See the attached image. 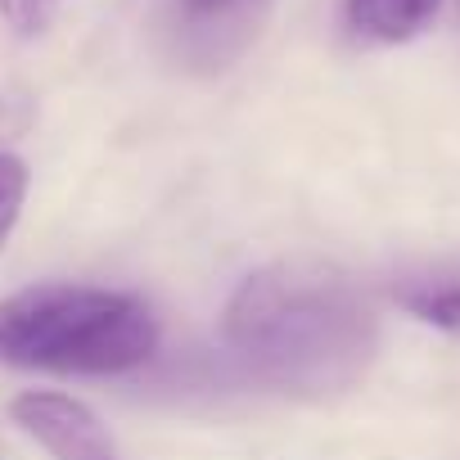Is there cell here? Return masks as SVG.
Returning <instances> with one entry per match:
<instances>
[{
    "label": "cell",
    "instance_id": "6da1fadb",
    "mask_svg": "<svg viewBox=\"0 0 460 460\" xmlns=\"http://www.w3.org/2000/svg\"><path fill=\"white\" fill-rule=\"evenodd\" d=\"M221 339L258 384L330 397L370 370L379 316L361 285L334 262L280 258L230 294Z\"/></svg>",
    "mask_w": 460,
    "mask_h": 460
},
{
    "label": "cell",
    "instance_id": "7a4b0ae2",
    "mask_svg": "<svg viewBox=\"0 0 460 460\" xmlns=\"http://www.w3.org/2000/svg\"><path fill=\"white\" fill-rule=\"evenodd\" d=\"M158 348L154 312L122 289L32 285L0 298V361L55 375H127Z\"/></svg>",
    "mask_w": 460,
    "mask_h": 460
},
{
    "label": "cell",
    "instance_id": "3957f363",
    "mask_svg": "<svg viewBox=\"0 0 460 460\" xmlns=\"http://www.w3.org/2000/svg\"><path fill=\"white\" fill-rule=\"evenodd\" d=\"M10 420L50 456V460H122L118 442L100 424V415L68 393H19L10 402Z\"/></svg>",
    "mask_w": 460,
    "mask_h": 460
},
{
    "label": "cell",
    "instance_id": "277c9868",
    "mask_svg": "<svg viewBox=\"0 0 460 460\" xmlns=\"http://www.w3.org/2000/svg\"><path fill=\"white\" fill-rule=\"evenodd\" d=\"M393 303L442 334H460V258L411 267L393 280Z\"/></svg>",
    "mask_w": 460,
    "mask_h": 460
},
{
    "label": "cell",
    "instance_id": "5b68a950",
    "mask_svg": "<svg viewBox=\"0 0 460 460\" xmlns=\"http://www.w3.org/2000/svg\"><path fill=\"white\" fill-rule=\"evenodd\" d=\"M442 10V0H348V28L375 46H402L420 37Z\"/></svg>",
    "mask_w": 460,
    "mask_h": 460
},
{
    "label": "cell",
    "instance_id": "8992f818",
    "mask_svg": "<svg viewBox=\"0 0 460 460\" xmlns=\"http://www.w3.org/2000/svg\"><path fill=\"white\" fill-rule=\"evenodd\" d=\"M28 185H32V172L19 154H0V249L10 244L14 226L23 217V203H28Z\"/></svg>",
    "mask_w": 460,
    "mask_h": 460
},
{
    "label": "cell",
    "instance_id": "52a82bcc",
    "mask_svg": "<svg viewBox=\"0 0 460 460\" xmlns=\"http://www.w3.org/2000/svg\"><path fill=\"white\" fill-rule=\"evenodd\" d=\"M249 10V0H181V14L194 23V28H208V23H226Z\"/></svg>",
    "mask_w": 460,
    "mask_h": 460
},
{
    "label": "cell",
    "instance_id": "ba28073f",
    "mask_svg": "<svg viewBox=\"0 0 460 460\" xmlns=\"http://www.w3.org/2000/svg\"><path fill=\"white\" fill-rule=\"evenodd\" d=\"M32 5H37V0H0V10H5L10 19H19V23L32 19Z\"/></svg>",
    "mask_w": 460,
    "mask_h": 460
}]
</instances>
